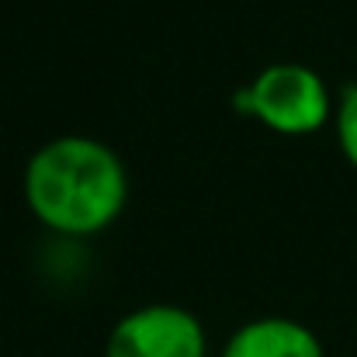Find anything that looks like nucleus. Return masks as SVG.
<instances>
[{
  "label": "nucleus",
  "instance_id": "1",
  "mask_svg": "<svg viewBox=\"0 0 357 357\" xmlns=\"http://www.w3.org/2000/svg\"><path fill=\"white\" fill-rule=\"evenodd\" d=\"M128 202L121 156L91 135H59L38 146L24 167L28 212L59 236H98Z\"/></svg>",
  "mask_w": 357,
  "mask_h": 357
},
{
  "label": "nucleus",
  "instance_id": "2",
  "mask_svg": "<svg viewBox=\"0 0 357 357\" xmlns=\"http://www.w3.org/2000/svg\"><path fill=\"white\" fill-rule=\"evenodd\" d=\"M239 115H250L278 135H312L333 119L326 80L302 63H274L236 94Z\"/></svg>",
  "mask_w": 357,
  "mask_h": 357
},
{
  "label": "nucleus",
  "instance_id": "3",
  "mask_svg": "<svg viewBox=\"0 0 357 357\" xmlns=\"http://www.w3.org/2000/svg\"><path fill=\"white\" fill-rule=\"evenodd\" d=\"M105 357H205V326L181 305H142L115 323Z\"/></svg>",
  "mask_w": 357,
  "mask_h": 357
},
{
  "label": "nucleus",
  "instance_id": "4",
  "mask_svg": "<svg viewBox=\"0 0 357 357\" xmlns=\"http://www.w3.org/2000/svg\"><path fill=\"white\" fill-rule=\"evenodd\" d=\"M222 357H326L319 337L284 316H264L253 323H243L229 337Z\"/></svg>",
  "mask_w": 357,
  "mask_h": 357
},
{
  "label": "nucleus",
  "instance_id": "5",
  "mask_svg": "<svg viewBox=\"0 0 357 357\" xmlns=\"http://www.w3.org/2000/svg\"><path fill=\"white\" fill-rule=\"evenodd\" d=\"M333 125H337V142H340L344 160L357 170V84L344 87V94L337 98Z\"/></svg>",
  "mask_w": 357,
  "mask_h": 357
}]
</instances>
